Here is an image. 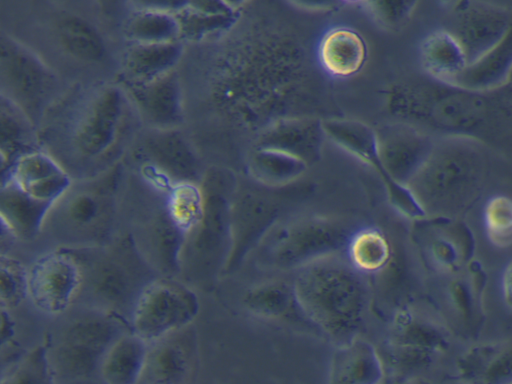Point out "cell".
Listing matches in <instances>:
<instances>
[{
	"mask_svg": "<svg viewBox=\"0 0 512 384\" xmlns=\"http://www.w3.org/2000/svg\"><path fill=\"white\" fill-rule=\"evenodd\" d=\"M410 123L435 137L460 136L495 150L512 149V82L474 90L426 74L399 95Z\"/></svg>",
	"mask_w": 512,
	"mask_h": 384,
	"instance_id": "obj_1",
	"label": "cell"
},
{
	"mask_svg": "<svg viewBox=\"0 0 512 384\" xmlns=\"http://www.w3.org/2000/svg\"><path fill=\"white\" fill-rule=\"evenodd\" d=\"M342 254L324 257L298 269L292 284L308 323L336 346L359 336L369 298L364 275Z\"/></svg>",
	"mask_w": 512,
	"mask_h": 384,
	"instance_id": "obj_2",
	"label": "cell"
},
{
	"mask_svg": "<svg viewBox=\"0 0 512 384\" xmlns=\"http://www.w3.org/2000/svg\"><path fill=\"white\" fill-rule=\"evenodd\" d=\"M486 148L466 137L436 138L427 160L407 183L427 218L459 216L477 201L487 173Z\"/></svg>",
	"mask_w": 512,
	"mask_h": 384,
	"instance_id": "obj_3",
	"label": "cell"
},
{
	"mask_svg": "<svg viewBox=\"0 0 512 384\" xmlns=\"http://www.w3.org/2000/svg\"><path fill=\"white\" fill-rule=\"evenodd\" d=\"M70 249L82 274L76 303L116 316L130 327L139 294L157 276L137 250L130 234L118 233L104 245Z\"/></svg>",
	"mask_w": 512,
	"mask_h": 384,
	"instance_id": "obj_4",
	"label": "cell"
},
{
	"mask_svg": "<svg viewBox=\"0 0 512 384\" xmlns=\"http://www.w3.org/2000/svg\"><path fill=\"white\" fill-rule=\"evenodd\" d=\"M204 211L182 242L178 278L196 289L211 288L224 273L231 252V178L221 170L204 172Z\"/></svg>",
	"mask_w": 512,
	"mask_h": 384,
	"instance_id": "obj_5",
	"label": "cell"
},
{
	"mask_svg": "<svg viewBox=\"0 0 512 384\" xmlns=\"http://www.w3.org/2000/svg\"><path fill=\"white\" fill-rule=\"evenodd\" d=\"M114 166L86 182L72 185L50 207L43 231L58 247L84 248L107 244L119 218Z\"/></svg>",
	"mask_w": 512,
	"mask_h": 384,
	"instance_id": "obj_6",
	"label": "cell"
},
{
	"mask_svg": "<svg viewBox=\"0 0 512 384\" xmlns=\"http://www.w3.org/2000/svg\"><path fill=\"white\" fill-rule=\"evenodd\" d=\"M53 331L45 343L54 382H82L99 377L101 360L129 325L106 312L84 307Z\"/></svg>",
	"mask_w": 512,
	"mask_h": 384,
	"instance_id": "obj_7",
	"label": "cell"
},
{
	"mask_svg": "<svg viewBox=\"0 0 512 384\" xmlns=\"http://www.w3.org/2000/svg\"><path fill=\"white\" fill-rule=\"evenodd\" d=\"M130 106L120 85H108L96 90L78 112L68 136L69 163L86 179L114 166Z\"/></svg>",
	"mask_w": 512,
	"mask_h": 384,
	"instance_id": "obj_8",
	"label": "cell"
},
{
	"mask_svg": "<svg viewBox=\"0 0 512 384\" xmlns=\"http://www.w3.org/2000/svg\"><path fill=\"white\" fill-rule=\"evenodd\" d=\"M355 228L329 216L310 215L276 223L258 245L268 267L300 269L324 257L344 252Z\"/></svg>",
	"mask_w": 512,
	"mask_h": 384,
	"instance_id": "obj_9",
	"label": "cell"
},
{
	"mask_svg": "<svg viewBox=\"0 0 512 384\" xmlns=\"http://www.w3.org/2000/svg\"><path fill=\"white\" fill-rule=\"evenodd\" d=\"M198 311L194 288L178 277L157 275L139 294L130 329L149 343L191 324Z\"/></svg>",
	"mask_w": 512,
	"mask_h": 384,
	"instance_id": "obj_10",
	"label": "cell"
},
{
	"mask_svg": "<svg viewBox=\"0 0 512 384\" xmlns=\"http://www.w3.org/2000/svg\"><path fill=\"white\" fill-rule=\"evenodd\" d=\"M1 95L36 125L57 93V79L31 50L7 37L1 40Z\"/></svg>",
	"mask_w": 512,
	"mask_h": 384,
	"instance_id": "obj_11",
	"label": "cell"
},
{
	"mask_svg": "<svg viewBox=\"0 0 512 384\" xmlns=\"http://www.w3.org/2000/svg\"><path fill=\"white\" fill-rule=\"evenodd\" d=\"M81 282L80 264L73 251L57 247L28 268V297L40 312L60 316L76 303Z\"/></svg>",
	"mask_w": 512,
	"mask_h": 384,
	"instance_id": "obj_12",
	"label": "cell"
},
{
	"mask_svg": "<svg viewBox=\"0 0 512 384\" xmlns=\"http://www.w3.org/2000/svg\"><path fill=\"white\" fill-rule=\"evenodd\" d=\"M143 175L158 190L166 192L179 182L201 183L200 160L178 129H152L142 146Z\"/></svg>",
	"mask_w": 512,
	"mask_h": 384,
	"instance_id": "obj_13",
	"label": "cell"
},
{
	"mask_svg": "<svg viewBox=\"0 0 512 384\" xmlns=\"http://www.w3.org/2000/svg\"><path fill=\"white\" fill-rule=\"evenodd\" d=\"M148 265L157 275L178 277L179 253L184 235L169 216L165 195L132 217L128 231Z\"/></svg>",
	"mask_w": 512,
	"mask_h": 384,
	"instance_id": "obj_14",
	"label": "cell"
},
{
	"mask_svg": "<svg viewBox=\"0 0 512 384\" xmlns=\"http://www.w3.org/2000/svg\"><path fill=\"white\" fill-rule=\"evenodd\" d=\"M199 363L197 332L188 324L148 343L139 383L180 384L195 377Z\"/></svg>",
	"mask_w": 512,
	"mask_h": 384,
	"instance_id": "obj_15",
	"label": "cell"
},
{
	"mask_svg": "<svg viewBox=\"0 0 512 384\" xmlns=\"http://www.w3.org/2000/svg\"><path fill=\"white\" fill-rule=\"evenodd\" d=\"M512 11L482 0H459L447 30L460 43L470 63L493 47L508 31Z\"/></svg>",
	"mask_w": 512,
	"mask_h": 384,
	"instance_id": "obj_16",
	"label": "cell"
},
{
	"mask_svg": "<svg viewBox=\"0 0 512 384\" xmlns=\"http://www.w3.org/2000/svg\"><path fill=\"white\" fill-rule=\"evenodd\" d=\"M119 85L133 109L151 129H178L182 124V91L175 70L146 82L121 79Z\"/></svg>",
	"mask_w": 512,
	"mask_h": 384,
	"instance_id": "obj_17",
	"label": "cell"
},
{
	"mask_svg": "<svg viewBox=\"0 0 512 384\" xmlns=\"http://www.w3.org/2000/svg\"><path fill=\"white\" fill-rule=\"evenodd\" d=\"M376 133L385 169L404 184L422 167L437 138L404 121L386 125Z\"/></svg>",
	"mask_w": 512,
	"mask_h": 384,
	"instance_id": "obj_18",
	"label": "cell"
},
{
	"mask_svg": "<svg viewBox=\"0 0 512 384\" xmlns=\"http://www.w3.org/2000/svg\"><path fill=\"white\" fill-rule=\"evenodd\" d=\"M281 206L262 197H237L231 203V252L224 273L237 269L278 223Z\"/></svg>",
	"mask_w": 512,
	"mask_h": 384,
	"instance_id": "obj_19",
	"label": "cell"
},
{
	"mask_svg": "<svg viewBox=\"0 0 512 384\" xmlns=\"http://www.w3.org/2000/svg\"><path fill=\"white\" fill-rule=\"evenodd\" d=\"M7 179L31 197L49 204L58 200L73 183L62 164L40 148L19 156L2 181Z\"/></svg>",
	"mask_w": 512,
	"mask_h": 384,
	"instance_id": "obj_20",
	"label": "cell"
},
{
	"mask_svg": "<svg viewBox=\"0 0 512 384\" xmlns=\"http://www.w3.org/2000/svg\"><path fill=\"white\" fill-rule=\"evenodd\" d=\"M322 130L335 145L373 168L383 182L387 196L402 183L394 179L382 162L376 130L366 123L353 119H326Z\"/></svg>",
	"mask_w": 512,
	"mask_h": 384,
	"instance_id": "obj_21",
	"label": "cell"
},
{
	"mask_svg": "<svg viewBox=\"0 0 512 384\" xmlns=\"http://www.w3.org/2000/svg\"><path fill=\"white\" fill-rule=\"evenodd\" d=\"M51 205L31 197L10 179L1 181L2 230L15 239L31 240L41 233Z\"/></svg>",
	"mask_w": 512,
	"mask_h": 384,
	"instance_id": "obj_22",
	"label": "cell"
},
{
	"mask_svg": "<svg viewBox=\"0 0 512 384\" xmlns=\"http://www.w3.org/2000/svg\"><path fill=\"white\" fill-rule=\"evenodd\" d=\"M386 376L381 354L357 336L340 346L331 359L329 382L334 384H377Z\"/></svg>",
	"mask_w": 512,
	"mask_h": 384,
	"instance_id": "obj_23",
	"label": "cell"
},
{
	"mask_svg": "<svg viewBox=\"0 0 512 384\" xmlns=\"http://www.w3.org/2000/svg\"><path fill=\"white\" fill-rule=\"evenodd\" d=\"M511 72L512 22L493 47L468 63L451 82L474 90H492L509 83Z\"/></svg>",
	"mask_w": 512,
	"mask_h": 384,
	"instance_id": "obj_24",
	"label": "cell"
},
{
	"mask_svg": "<svg viewBox=\"0 0 512 384\" xmlns=\"http://www.w3.org/2000/svg\"><path fill=\"white\" fill-rule=\"evenodd\" d=\"M183 51L182 40L163 43H129L123 56L121 79L146 82L167 74L175 70Z\"/></svg>",
	"mask_w": 512,
	"mask_h": 384,
	"instance_id": "obj_25",
	"label": "cell"
},
{
	"mask_svg": "<svg viewBox=\"0 0 512 384\" xmlns=\"http://www.w3.org/2000/svg\"><path fill=\"white\" fill-rule=\"evenodd\" d=\"M148 342L131 329L122 332L106 350L99 367V378L109 384L139 383Z\"/></svg>",
	"mask_w": 512,
	"mask_h": 384,
	"instance_id": "obj_26",
	"label": "cell"
},
{
	"mask_svg": "<svg viewBox=\"0 0 512 384\" xmlns=\"http://www.w3.org/2000/svg\"><path fill=\"white\" fill-rule=\"evenodd\" d=\"M318 56L329 74L346 78L361 70L367 58V47L356 31L338 27L324 34L319 43Z\"/></svg>",
	"mask_w": 512,
	"mask_h": 384,
	"instance_id": "obj_27",
	"label": "cell"
},
{
	"mask_svg": "<svg viewBox=\"0 0 512 384\" xmlns=\"http://www.w3.org/2000/svg\"><path fill=\"white\" fill-rule=\"evenodd\" d=\"M323 136L321 122L286 120L270 128L260 138L257 147L289 152L309 165L319 157Z\"/></svg>",
	"mask_w": 512,
	"mask_h": 384,
	"instance_id": "obj_28",
	"label": "cell"
},
{
	"mask_svg": "<svg viewBox=\"0 0 512 384\" xmlns=\"http://www.w3.org/2000/svg\"><path fill=\"white\" fill-rule=\"evenodd\" d=\"M243 304L248 313L263 320H306L297 303L293 285L282 281L253 286L246 292Z\"/></svg>",
	"mask_w": 512,
	"mask_h": 384,
	"instance_id": "obj_29",
	"label": "cell"
},
{
	"mask_svg": "<svg viewBox=\"0 0 512 384\" xmlns=\"http://www.w3.org/2000/svg\"><path fill=\"white\" fill-rule=\"evenodd\" d=\"M420 61L425 74L448 82L468 64L460 43L447 29L425 37L420 46Z\"/></svg>",
	"mask_w": 512,
	"mask_h": 384,
	"instance_id": "obj_30",
	"label": "cell"
},
{
	"mask_svg": "<svg viewBox=\"0 0 512 384\" xmlns=\"http://www.w3.org/2000/svg\"><path fill=\"white\" fill-rule=\"evenodd\" d=\"M34 123L12 101L1 95V168L2 178L22 154L39 149Z\"/></svg>",
	"mask_w": 512,
	"mask_h": 384,
	"instance_id": "obj_31",
	"label": "cell"
},
{
	"mask_svg": "<svg viewBox=\"0 0 512 384\" xmlns=\"http://www.w3.org/2000/svg\"><path fill=\"white\" fill-rule=\"evenodd\" d=\"M301 158L275 148L256 147L248 159V172L259 184L279 188L291 184L308 168Z\"/></svg>",
	"mask_w": 512,
	"mask_h": 384,
	"instance_id": "obj_32",
	"label": "cell"
},
{
	"mask_svg": "<svg viewBox=\"0 0 512 384\" xmlns=\"http://www.w3.org/2000/svg\"><path fill=\"white\" fill-rule=\"evenodd\" d=\"M343 254L350 265L362 275H376L390 263L392 248L386 235L377 227L354 229Z\"/></svg>",
	"mask_w": 512,
	"mask_h": 384,
	"instance_id": "obj_33",
	"label": "cell"
},
{
	"mask_svg": "<svg viewBox=\"0 0 512 384\" xmlns=\"http://www.w3.org/2000/svg\"><path fill=\"white\" fill-rule=\"evenodd\" d=\"M57 36L62 48L78 60L96 63L106 55L105 42L100 33L79 17L69 16L61 20Z\"/></svg>",
	"mask_w": 512,
	"mask_h": 384,
	"instance_id": "obj_34",
	"label": "cell"
},
{
	"mask_svg": "<svg viewBox=\"0 0 512 384\" xmlns=\"http://www.w3.org/2000/svg\"><path fill=\"white\" fill-rule=\"evenodd\" d=\"M129 43H163L181 40L175 14L133 10L124 27Z\"/></svg>",
	"mask_w": 512,
	"mask_h": 384,
	"instance_id": "obj_35",
	"label": "cell"
},
{
	"mask_svg": "<svg viewBox=\"0 0 512 384\" xmlns=\"http://www.w3.org/2000/svg\"><path fill=\"white\" fill-rule=\"evenodd\" d=\"M165 205L173 223L185 236L200 221L204 195L200 183L179 182L165 192Z\"/></svg>",
	"mask_w": 512,
	"mask_h": 384,
	"instance_id": "obj_36",
	"label": "cell"
},
{
	"mask_svg": "<svg viewBox=\"0 0 512 384\" xmlns=\"http://www.w3.org/2000/svg\"><path fill=\"white\" fill-rule=\"evenodd\" d=\"M416 221L420 224L415 230L416 240L432 263L443 270L457 268L461 253L455 238L444 234V228L429 225L425 218Z\"/></svg>",
	"mask_w": 512,
	"mask_h": 384,
	"instance_id": "obj_37",
	"label": "cell"
},
{
	"mask_svg": "<svg viewBox=\"0 0 512 384\" xmlns=\"http://www.w3.org/2000/svg\"><path fill=\"white\" fill-rule=\"evenodd\" d=\"M182 41H199L229 30L237 20V14L215 16L197 12L187 6L174 13Z\"/></svg>",
	"mask_w": 512,
	"mask_h": 384,
	"instance_id": "obj_38",
	"label": "cell"
},
{
	"mask_svg": "<svg viewBox=\"0 0 512 384\" xmlns=\"http://www.w3.org/2000/svg\"><path fill=\"white\" fill-rule=\"evenodd\" d=\"M28 297V268L17 258L1 254L0 302L1 307L14 309Z\"/></svg>",
	"mask_w": 512,
	"mask_h": 384,
	"instance_id": "obj_39",
	"label": "cell"
},
{
	"mask_svg": "<svg viewBox=\"0 0 512 384\" xmlns=\"http://www.w3.org/2000/svg\"><path fill=\"white\" fill-rule=\"evenodd\" d=\"M484 223L490 242L505 248L512 244V199L498 195L490 198L484 207Z\"/></svg>",
	"mask_w": 512,
	"mask_h": 384,
	"instance_id": "obj_40",
	"label": "cell"
},
{
	"mask_svg": "<svg viewBox=\"0 0 512 384\" xmlns=\"http://www.w3.org/2000/svg\"><path fill=\"white\" fill-rule=\"evenodd\" d=\"M2 383H53L45 344L24 355L1 379Z\"/></svg>",
	"mask_w": 512,
	"mask_h": 384,
	"instance_id": "obj_41",
	"label": "cell"
},
{
	"mask_svg": "<svg viewBox=\"0 0 512 384\" xmlns=\"http://www.w3.org/2000/svg\"><path fill=\"white\" fill-rule=\"evenodd\" d=\"M419 0H361L375 22L397 29L407 22Z\"/></svg>",
	"mask_w": 512,
	"mask_h": 384,
	"instance_id": "obj_42",
	"label": "cell"
},
{
	"mask_svg": "<svg viewBox=\"0 0 512 384\" xmlns=\"http://www.w3.org/2000/svg\"><path fill=\"white\" fill-rule=\"evenodd\" d=\"M133 10L176 13L187 5V0H128Z\"/></svg>",
	"mask_w": 512,
	"mask_h": 384,
	"instance_id": "obj_43",
	"label": "cell"
},
{
	"mask_svg": "<svg viewBox=\"0 0 512 384\" xmlns=\"http://www.w3.org/2000/svg\"><path fill=\"white\" fill-rule=\"evenodd\" d=\"M188 8L197 12L215 15L229 16L237 14L224 0H187Z\"/></svg>",
	"mask_w": 512,
	"mask_h": 384,
	"instance_id": "obj_44",
	"label": "cell"
},
{
	"mask_svg": "<svg viewBox=\"0 0 512 384\" xmlns=\"http://www.w3.org/2000/svg\"><path fill=\"white\" fill-rule=\"evenodd\" d=\"M9 309L1 307V345L2 348L10 343L14 337V322Z\"/></svg>",
	"mask_w": 512,
	"mask_h": 384,
	"instance_id": "obj_45",
	"label": "cell"
},
{
	"mask_svg": "<svg viewBox=\"0 0 512 384\" xmlns=\"http://www.w3.org/2000/svg\"><path fill=\"white\" fill-rule=\"evenodd\" d=\"M294 5L307 10H326L337 6L343 0H289Z\"/></svg>",
	"mask_w": 512,
	"mask_h": 384,
	"instance_id": "obj_46",
	"label": "cell"
},
{
	"mask_svg": "<svg viewBox=\"0 0 512 384\" xmlns=\"http://www.w3.org/2000/svg\"><path fill=\"white\" fill-rule=\"evenodd\" d=\"M502 290L505 303L512 308V262L503 273Z\"/></svg>",
	"mask_w": 512,
	"mask_h": 384,
	"instance_id": "obj_47",
	"label": "cell"
},
{
	"mask_svg": "<svg viewBox=\"0 0 512 384\" xmlns=\"http://www.w3.org/2000/svg\"><path fill=\"white\" fill-rule=\"evenodd\" d=\"M232 9L236 10L246 2V0H224Z\"/></svg>",
	"mask_w": 512,
	"mask_h": 384,
	"instance_id": "obj_48",
	"label": "cell"
},
{
	"mask_svg": "<svg viewBox=\"0 0 512 384\" xmlns=\"http://www.w3.org/2000/svg\"><path fill=\"white\" fill-rule=\"evenodd\" d=\"M343 1L356 2V1H361V0H343Z\"/></svg>",
	"mask_w": 512,
	"mask_h": 384,
	"instance_id": "obj_49",
	"label": "cell"
}]
</instances>
